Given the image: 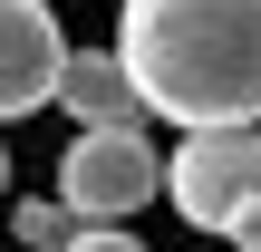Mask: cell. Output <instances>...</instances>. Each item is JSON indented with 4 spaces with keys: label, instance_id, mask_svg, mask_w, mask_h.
I'll return each mask as SVG.
<instances>
[{
    "label": "cell",
    "instance_id": "obj_1",
    "mask_svg": "<svg viewBox=\"0 0 261 252\" xmlns=\"http://www.w3.org/2000/svg\"><path fill=\"white\" fill-rule=\"evenodd\" d=\"M116 68L165 126H261V0H116Z\"/></svg>",
    "mask_w": 261,
    "mask_h": 252
},
{
    "label": "cell",
    "instance_id": "obj_2",
    "mask_svg": "<svg viewBox=\"0 0 261 252\" xmlns=\"http://www.w3.org/2000/svg\"><path fill=\"white\" fill-rule=\"evenodd\" d=\"M165 204L213 243L261 233V126H194L165 155Z\"/></svg>",
    "mask_w": 261,
    "mask_h": 252
},
{
    "label": "cell",
    "instance_id": "obj_3",
    "mask_svg": "<svg viewBox=\"0 0 261 252\" xmlns=\"http://www.w3.org/2000/svg\"><path fill=\"white\" fill-rule=\"evenodd\" d=\"M165 194V155L145 146V126H77L58 155V204L77 223H126Z\"/></svg>",
    "mask_w": 261,
    "mask_h": 252
},
{
    "label": "cell",
    "instance_id": "obj_4",
    "mask_svg": "<svg viewBox=\"0 0 261 252\" xmlns=\"http://www.w3.org/2000/svg\"><path fill=\"white\" fill-rule=\"evenodd\" d=\"M68 39L48 19V0H0V117H39L58 97Z\"/></svg>",
    "mask_w": 261,
    "mask_h": 252
},
{
    "label": "cell",
    "instance_id": "obj_5",
    "mask_svg": "<svg viewBox=\"0 0 261 252\" xmlns=\"http://www.w3.org/2000/svg\"><path fill=\"white\" fill-rule=\"evenodd\" d=\"M48 107H68L77 126H145V97H136V78L116 68V49H68Z\"/></svg>",
    "mask_w": 261,
    "mask_h": 252
},
{
    "label": "cell",
    "instance_id": "obj_6",
    "mask_svg": "<svg viewBox=\"0 0 261 252\" xmlns=\"http://www.w3.org/2000/svg\"><path fill=\"white\" fill-rule=\"evenodd\" d=\"M10 233H19V252H68L77 214H68L58 194H29V204H10Z\"/></svg>",
    "mask_w": 261,
    "mask_h": 252
},
{
    "label": "cell",
    "instance_id": "obj_7",
    "mask_svg": "<svg viewBox=\"0 0 261 252\" xmlns=\"http://www.w3.org/2000/svg\"><path fill=\"white\" fill-rule=\"evenodd\" d=\"M68 252H145V243H136L126 223H77V233H68Z\"/></svg>",
    "mask_w": 261,
    "mask_h": 252
},
{
    "label": "cell",
    "instance_id": "obj_8",
    "mask_svg": "<svg viewBox=\"0 0 261 252\" xmlns=\"http://www.w3.org/2000/svg\"><path fill=\"white\" fill-rule=\"evenodd\" d=\"M0 194H10V146H0Z\"/></svg>",
    "mask_w": 261,
    "mask_h": 252
},
{
    "label": "cell",
    "instance_id": "obj_9",
    "mask_svg": "<svg viewBox=\"0 0 261 252\" xmlns=\"http://www.w3.org/2000/svg\"><path fill=\"white\" fill-rule=\"evenodd\" d=\"M232 252H261V233H242V243H232Z\"/></svg>",
    "mask_w": 261,
    "mask_h": 252
}]
</instances>
